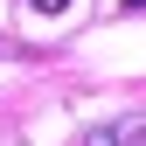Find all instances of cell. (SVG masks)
<instances>
[{"label": "cell", "mask_w": 146, "mask_h": 146, "mask_svg": "<svg viewBox=\"0 0 146 146\" xmlns=\"http://www.w3.org/2000/svg\"><path fill=\"white\" fill-rule=\"evenodd\" d=\"M98 146H146V111H125L118 125H104Z\"/></svg>", "instance_id": "6da1fadb"}, {"label": "cell", "mask_w": 146, "mask_h": 146, "mask_svg": "<svg viewBox=\"0 0 146 146\" xmlns=\"http://www.w3.org/2000/svg\"><path fill=\"white\" fill-rule=\"evenodd\" d=\"M28 7H35V14H63L70 0H28Z\"/></svg>", "instance_id": "7a4b0ae2"}]
</instances>
